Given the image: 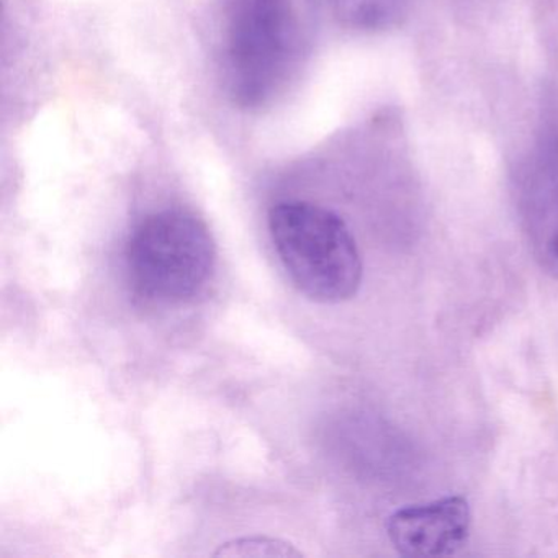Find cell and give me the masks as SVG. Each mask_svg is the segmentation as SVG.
<instances>
[{
    "label": "cell",
    "mask_w": 558,
    "mask_h": 558,
    "mask_svg": "<svg viewBox=\"0 0 558 558\" xmlns=\"http://www.w3.org/2000/svg\"><path fill=\"white\" fill-rule=\"evenodd\" d=\"M472 531V508L463 496L398 509L387 521V534L404 557H447L465 547Z\"/></svg>",
    "instance_id": "cell-4"
},
{
    "label": "cell",
    "mask_w": 558,
    "mask_h": 558,
    "mask_svg": "<svg viewBox=\"0 0 558 558\" xmlns=\"http://www.w3.org/2000/svg\"><path fill=\"white\" fill-rule=\"evenodd\" d=\"M215 557H303L292 544L270 537H241L221 545Z\"/></svg>",
    "instance_id": "cell-6"
},
{
    "label": "cell",
    "mask_w": 558,
    "mask_h": 558,
    "mask_svg": "<svg viewBox=\"0 0 558 558\" xmlns=\"http://www.w3.org/2000/svg\"><path fill=\"white\" fill-rule=\"evenodd\" d=\"M269 233L283 270L306 299L336 305L357 295L364 264L338 214L310 202H280L270 208Z\"/></svg>",
    "instance_id": "cell-1"
},
{
    "label": "cell",
    "mask_w": 558,
    "mask_h": 558,
    "mask_svg": "<svg viewBox=\"0 0 558 558\" xmlns=\"http://www.w3.org/2000/svg\"><path fill=\"white\" fill-rule=\"evenodd\" d=\"M308 0H238L228 40L231 97L243 109L266 106L308 44Z\"/></svg>",
    "instance_id": "cell-2"
},
{
    "label": "cell",
    "mask_w": 558,
    "mask_h": 558,
    "mask_svg": "<svg viewBox=\"0 0 558 558\" xmlns=\"http://www.w3.org/2000/svg\"><path fill=\"white\" fill-rule=\"evenodd\" d=\"M126 272L146 302L178 305L194 299L214 277L217 244L207 225L181 210L146 217L130 234Z\"/></svg>",
    "instance_id": "cell-3"
},
{
    "label": "cell",
    "mask_w": 558,
    "mask_h": 558,
    "mask_svg": "<svg viewBox=\"0 0 558 558\" xmlns=\"http://www.w3.org/2000/svg\"><path fill=\"white\" fill-rule=\"evenodd\" d=\"M404 0H335L342 21L355 27L375 28L387 25L400 15Z\"/></svg>",
    "instance_id": "cell-5"
}]
</instances>
